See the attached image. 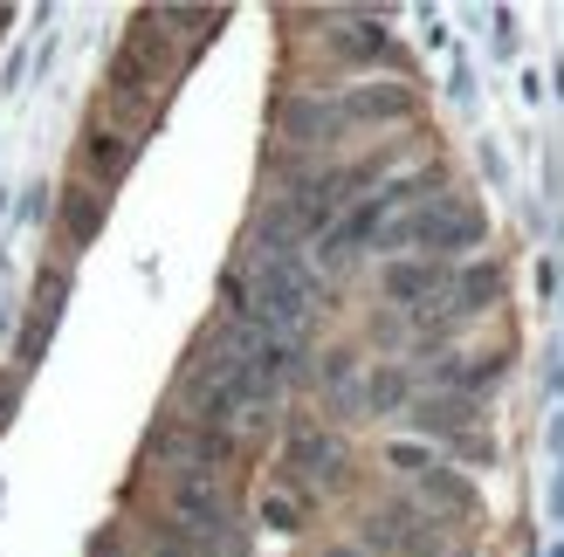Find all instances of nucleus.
Returning <instances> with one entry per match:
<instances>
[{"mask_svg": "<svg viewBox=\"0 0 564 557\" xmlns=\"http://www.w3.org/2000/svg\"><path fill=\"white\" fill-rule=\"evenodd\" d=\"M475 241H482V214L468 200H434L386 234V248H427V255H455V248H475Z\"/></svg>", "mask_w": 564, "mask_h": 557, "instance_id": "obj_1", "label": "nucleus"}, {"mask_svg": "<svg viewBox=\"0 0 564 557\" xmlns=\"http://www.w3.org/2000/svg\"><path fill=\"white\" fill-rule=\"evenodd\" d=\"M413 97L400 90V83H365V90L337 97V124H379V118H406Z\"/></svg>", "mask_w": 564, "mask_h": 557, "instance_id": "obj_2", "label": "nucleus"}, {"mask_svg": "<svg viewBox=\"0 0 564 557\" xmlns=\"http://www.w3.org/2000/svg\"><path fill=\"white\" fill-rule=\"evenodd\" d=\"M282 131H290L296 145H324V138L337 131V103H324V97H296L290 110H282Z\"/></svg>", "mask_w": 564, "mask_h": 557, "instance_id": "obj_3", "label": "nucleus"}, {"mask_svg": "<svg viewBox=\"0 0 564 557\" xmlns=\"http://www.w3.org/2000/svg\"><path fill=\"white\" fill-rule=\"evenodd\" d=\"M290 461L303 468L310 482H337V461H345V448H337L330 434H296V448H290Z\"/></svg>", "mask_w": 564, "mask_h": 557, "instance_id": "obj_4", "label": "nucleus"}, {"mask_svg": "<svg viewBox=\"0 0 564 557\" xmlns=\"http://www.w3.org/2000/svg\"><path fill=\"white\" fill-rule=\"evenodd\" d=\"M441 290V269L434 262H392L386 269V296H400V303H427Z\"/></svg>", "mask_w": 564, "mask_h": 557, "instance_id": "obj_5", "label": "nucleus"}, {"mask_svg": "<svg viewBox=\"0 0 564 557\" xmlns=\"http://www.w3.org/2000/svg\"><path fill=\"white\" fill-rule=\"evenodd\" d=\"M90 165H97L104 179H118L124 165H131V145H124L118 131H97V138H90Z\"/></svg>", "mask_w": 564, "mask_h": 557, "instance_id": "obj_6", "label": "nucleus"}, {"mask_svg": "<svg viewBox=\"0 0 564 557\" xmlns=\"http://www.w3.org/2000/svg\"><path fill=\"white\" fill-rule=\"evenodd\" d=\"M489 296H496V269H468L462 283H455V310L468 317V310H482Z\"/></svg>", "mask_w": 564, "mask_h": 557, "instance_id": "obj_7", "label": "nucleus"}, {"mask_svg": "<svg viewBox=\"0 0 564 557\" xmlns=\"http://www.w3.org/2000/svg\"><path fill=\"white\" fill-rule=\"evenodd\" d=\"M262 516L275 523V531H296L303 510H296V495H262Z\"/></svg>", "mask_w": 564, "mask_h": 557, "instance_id": "obj_8", "label": "nucleus"}, {"mask_svg": "<svg viewBox=\"0 0 564 557\" xmlns=\"http://www.w3.org/2000/svg\"><path fill=\"white\" fill-rule=\"evenodd\" d=\"M97 220H104V200H69V234H97Z\"/></svg>", "mask_w": 564, "mask_h": 557, "instance_id": "obj_9", "label": "nucleus"}, {"mask_svg": "<svg viewBox=\"0 0 564 557\" xmlns=\"http://www.w3.org/2000/svg\"><path fill=\"white\" fill-rule=\"evenodd\" d=\"M400 393H406V379H400V372H379V379H372V393H365V400H372V406L386 413V406H400Z\"/></svg>", "mask_w": 564, "mask_h": 557, "instance_id": "obj_10", "label": "nucleus"}, {"mask_svg": "<svg viewBox=\"0 0 564 557\" xmlns=\"http://www.w3.org/2000/svg\"><path fill=\"white\" fill-rule=\"evenodd\" d=\"M152 557H186V550H180V544H159V550H152Z\"/></svg>", "mask_w": 564, "mask_h": 557, "instance_id": "obj_11", "label": "nucleus"}]
</instances>
